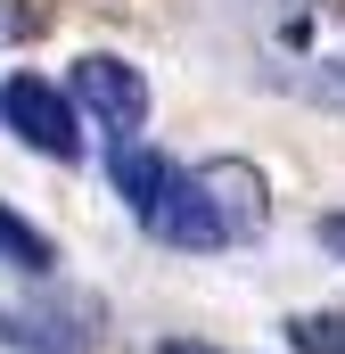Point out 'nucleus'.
<instances>
[{"instance_id": "nucleus-8", "label": "nucleus", "mask_w": 345, "mask_h": 354, "mask_svg": "<svg viewBox=\"0 0 345 354\" xmlns=\"http://www.w3.org/2000/svg\"><path fill=\"white\" fill-rule=\"evenodd\" d=\"M279 338L296 354H345V305H329V313H288Z\"/></svg>"}, {"instance_id": "nucleus-4", "label": "nucleus", "mask_w": 345, "mask_h": 354, "mask_svg": "<svg viewBox=\"0 0 345 354\" xmlns=\"http://www.w3.org/2000/svg\"><path fill=\"white\" fill-rule=\"evenodd\" d=\"M66 99L83 107L107 140H140V132H148V75H140V66H124V58H107V50L75 58Z\"/></svg>"}, {"instance_id": "nucleus-7", "label": "nucleus", "mask_w": 345, "mask_h": 354, "mask_svg": "<svg viewBox=\"0 0 345 354\" xmlns=\"http://www.w3.org/2000/svg\"><path fill=\"white\" fill-rule=\"evenodd\" d=\"M58 17H66V0H0V50H25L41 33H58Z\"/></svg>"}, {"instance_id": "nucleus-1", "label": "nucleus", "mask_w": 345, "mask_h": 354, "mask_svg": "<svg viewBox=\"0 0 345 354\" xmlns=\"http://www.w3.org/2000/svg\"><path fill=\"white\" fill-rule=\"evenodd\" d=\"M107 174H115L132 223H140L148 239H165V248H181V256H214V248H230V231H222V214H214L197 165H181V157H165V149H148V140H115Z\"/></svg>"}, {"instance_id": "nucleus-5", "label": "nucleus", "mask_w": 345, "mask_h": 354, "mask_svg": "<svg viewBox=\"0 0 345 354\" xmlns=\"http://www.w3.org/2000/svg\"><path fill=\"white\" fill-rule=\"evenodd\" d=\"M206 198H214V214H222V231H230V248L239 239H255L263 223H271V189L247 157H214L206 165Z\"/></svg>"}, {"instance_id": "nucleus-10", "label": "nucleus", "mask_w": 345, "mask_h": 354, "mask_svg": "<svg viewBox=\"0 0 345 354\" xmlns=\"http://www.w3.org/2000/svg\"><path fill=\"white\" fill-rule=\"evenodd\" d=\"M157 354H222V346H197V338H165Z\"/></svg>"}, {"instance_id": "nucleus-11", "label": "nucleus", "mask_w": 345, "mask_h": 354, "mask_svg": "<svg viewBox=\"0 0 345 354\" xmlns=\"http://www.w3.org/2000/svg\"><path fill=\"white\" fill-rule=\"evenodd\" d=\"M313 8H321V17H345V0H313Z\"/></svg>"}, {"instance_id": "nucleus-6", "label": "nucleus", "mask_w": 345, "mask_h": 354, "mask_svg": "<svg viewBox=\"0 0 345 354\" xmlns=\"http://www.w3.org/2000/svg\"><path fill=\"white\" fill-rule=\"evenodd\" d=\"M0 264H8V272H25V280H50V264H58L50 231H41V223H25L8 198H0Z\"/></svg>"}, {"instance_id": "nucleus-9", "label": "nucleus", "mask_w": 345, "mask_h": 354, "mask_svg": "<svg viewBox=\"0 0 345 354\" xmlns=\"http://www.w3.org/2000/svg\"><path fill=\"white\" fill-rule=\"evenodd\" d=\"M313 239H321V248L345 264V214H321V223H313Z\"/></svg>"}, {"instance_id": "nucleus-2", "label": "nucleus", "mask_w": 345, "mask_h": 354, "mask_svg": "<svg viewBox=\"0 0 345 354\" xmlns=\"http://www.w3.org/2000/svg\"><path fill=\"white\" fill-rule=\"evenodd\" d=\"M0 346L8 354H99L107 346V305L66 280H33V297L0 305Z\"/></svg>"}, {"instance_id": "nucleus-3", "label": "nucleus", "mask_w": 345, "mask_h": 354, "mask_svg": "<svg viewBox=\"0 0 345 354\" xmlns=\"http://www.w3.org/2000/svg\"><path fill=\"white\" fill-rule=\"evenodd\" d=\"M0 124H8L33 157H58V165L83 157V107L58 83H41V75H8V83H0Z\"/></svg>"}]
</instances>
